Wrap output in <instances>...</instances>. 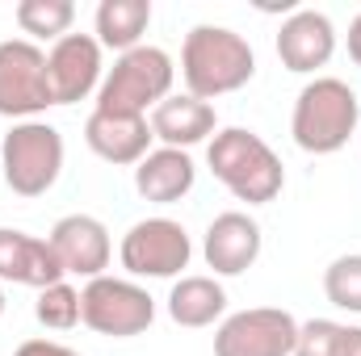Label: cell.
Returning a JSON list of instances; mask_svg holds the SVG:
<instances>
[{"mask_svg": "<svg viewBox=\"0 0 361 356\" xmlns=\"http://www.w3.org/2000/svg\"><path fill=\"white\" fill-rule=\"evenodd\" d=\"M47 239H51V248H55V256L63 265V276H85V281L105 276L114 243H109V231H105L101 218H92V214H63L51 227Z\"/></svg>", "mask_w": 361, "mask_h": 356, "instance_id": "obj_11", "label": "cell"}, {"mask_svg": "<svg viewBox=\"0 0 361 356\" xmlns=\"http://www.w3.org/2000/svg\"><path fill=\"white\" fill-rule=\"evenodd\" d=\"M257 76V55L244 34L227 25H193L180 42V80L189 96L214 101L240 92Z\"/></svg>", "mask_w": 361, "mask_h": 356, "instance_id": "obj_1", "label": "cell"}, {"mask_svg": "<svg viewBox=\"0 0 361 356\" xmlns=\"http://www.w3.org/2000/svg\"><path fill=\"white\" fill-rule=\"evenodd\" d=\"M227 310V289L219 276H180L169 289V319L177 327H210Z\"/></svg>", "mask_w": 361, "mask_h": 356, "instance_id": "obj_19", "label": "cell"}, {"mask_svg": "<svg viewBox=\"0 0 361 356\" xmlns=\"http://www.w3.org/2000/svg\"><path fill=\"white\" fill-rule=\"evenodd\" d=\"M324 293L336 310L361 314V252L353 256H336L324 268Z\"/></svg>", "mask_w": 361, "mask_h": 356, "instance_id": "obj_22", "label": "cell"}, {"mask_svg": "<svg viewBox=\"0 0 361 356\" xmlns=\"http://www.w3.org/2000/svg\"><path fill=\"white\" fill-rule=\"evenodd\" d=\"M349 59L361 68V13L349 21Z\"/></svg>", "mask_w": 361, "mask_h": 356, "instance_id": "obj_25", "label": "cell"}, {"mask_svg": "<svg viewBox=\"0 0 361 356\" xmlns=\"http://www.w3.org/2000/svg\"><path fill=\"white\" fill-rule=\"evenodd\" d=\"M206 164L235 201H248V205H269L286 184V168H281L277 151L244 126L214 130V139L206 147Z\"/></svg>", "mask_w": 361, "mask_h": 356, "instance_id": "obj_2", "label": "cell"}, {"mask_svg": "<svg viewBox=\"0 0 361 356\" xmlns=\"http://www.w3.org/2000/svg\"><path fill=\"white\" fill-rule=\"evenodd\" d=\"M357 139H361V130H357Z\"/></svg>", "mask_w": 361, "mask_h": 356, "instance_id": "obj_28", "label": "cell"}, {"mask_svg": "<svg viewBox=\"0 0 361 356\" xmlns=\"http://www.w3.org/2000/svg\"><path fill=\"white\" fill-rule=\"evenodd\" d=\"M34 319L51 331H72L80 323V289L68 285V281H55L47 289H38V302H34Z\"/></svg>", "mask_w": 361, "mask_h": 356, "instance_id": "obj_21", "label": "cell"}, {"mask_svg": "<svg viewBox=\"0 0 361 356\" xmlns=\"http://www.w3.org/2000/svg\"><path fill=\"white\" fill-rule=\"evenodd\" d=\"M0 319H4V285H0Z\"/></svg>", "mask_w": 361, "mask_h": 356, "instance_id": "obj_27", "label": "cell"}, {"mask_svg": "<svg viewBox=\"0 0 361 356\" xmlns=\"http://www.w3.org/2000/svg\"><path fill=\"white\" fill-rule=\"evenodd\" d=\"M361 130V101L341 76H315L294 96L290 134L307 155H336Z\"/></svg>", "mask_w": 361, "mask_h": 356, "instance_id": "obj_3", "label": "cell"}, {"mask_svg": "<svg viewBox=\"0 0 361 356\" xmlns=\"http://www.w3.org/2000/svg\"><path fill=\"white\" fill-rule=\"evenodd\" d=\"M13 17H17L21 34H30V38H47V42H59V38L72 34L76 4H72V0H21Z\"/></svg>", "mask_w": 361, "mask_h": 356, "instance_id": "obj_20", "label": "cell"}, {"mask_svg": "<svg viewBox=\"0 0 361 356\" xmlns=\"http://www.w3.org/2000/svg\"><path fill=\"white\" fill-rule=\"evenodd\" d=\"M294 356H345V323H336V319L298 323Z\"/></svg>", "mask_w": 361, "mask_h": 356, "instance_id": "obj_23", "label": "cell"}, {"mask_svg": "<svg viewBox=\"0 0 361 356\" xmlns=\"http://www.w3.org/2000/svg\"><path fill=\"white\" fill-rule=\"evenodd\" d=\"M147 122H152V134L160 139V147H177V151H189V147L214 139V126H219L214 105L210 101H197L189 92L160 101Z\"/></svg>", "mask_w": 361, "mask_h": 356, "instance_id": "obj_16", "label": "cell"}, {"mask_svg": "<svg viewBox=\"0 0 361 356\" xmlns=\"http://www.w3.org/2000/svg\"><path fill=\"white\" fill-rule=\"evenodd\" d=\"M261 222L244 210H227L206 227L202 256L214 268V276H240L261 260Z\"/></svg>", "mask_w": 361, "mask_h": 356, "instance_id": "obj_13", "label": "cell"}, {"mask_svg": "<svg viewBox=\"0 0 361 356\" xmlns=\"http://www.w3.org/2000/svg\"><path fill=\"white\" fill-rule=\"evenodd\" d=\"M152 25V0H101L92 17V38L101 51H135L143 46V34Z\"/></svg>", "mask_w": 361, "mask_h": 356, "instance_id": "obj_18", "label": "cell"}, {"mask_svg": "<svg viewBox=\"0 0 361 356\" xmlns=\"http://www.w3.org/2000/svg\"><path fill=\"white\" fill-rule=\"evenodd\" d=\"M55 105L47 80V51L30 38L0 42V117L34 122Z\"/></svg>", "mask_w": 361, "mask_h": 356, "instance_id": "obj_8", "label": "cell"}, {"mask_svg": "<svg viewBox=\"0 0 361 356\" xmlns=\"http://www.w3.org/2000/svg\"><path fill=\"white\" fill-rule=\"evenodd\" d=\"M173 80H177V68H173L169 51L135 46V51L118 55L114 68L105 72V80L97 89V109L118 113V117H147V109H156L160 101L173 96Z\"/></svg>", "mask_w": 361, "mask_h": 356, "instance_id": "obj_4", "label": "cell"}, {"mask_svg": "<svg viewBox=\"0 0 361 356\" xmlns=\"http://www.w3.org/2000/svg\"><path fill=\"white\" fill-rule=\"evenodd\" d=\"M152 122L147 117H118V113H101L92 109L85 122V143L97 160L118 164V168H135L147 151H152Z\"/></svg>", "mask_w": 361, "mask_h": 356, "instance_id": "obj_15", "label": "cell"}, {"mask_svg": "<svg viewBox=\"0 0 361 356\" xmlns=\"http://www.w3.org/2000/svg\"><path fill=\"white\" fill-rule=\"evenodd\" d=\"M13 356H80V352L68 348V344H55V340H25Z\"/></svg>", "mask_w": 361, "mask_h": 356, "instance_id": "obj_24", "label": "cell"}, {"mask_svg": "<svg viewBox=\"0 0 361 356\" xmlns=\"http://www.w3.org/2000/svg\"><path fill=\"white\" fill-rule=\"evenodd\" d=\"M47 80L55 105H76L101 89L105 63H101V42L92 34H68L47 51Z\"/></svg>", "mask_w": 361, "mask_h": 356, "instance_id": "obj_10", "label": "cell"}, {"mask_svg": "<svg viewBox=\"0 0 361 356\" xmlns=\"http://www.w3.org/2000/svg\"><path fill=\"white\" fill-rule=\"evenodd\" d=\"M0 168L4 184L17 197H42L63 172V134L42 117L13 122V130L0 143Z\"/></svg>", "mask_w": 361, "mask_h": 356, "instance_id": "obj_5", "label": "cell"}, {"mask_svg": "<svg viewBox=\"0 0 361 356\" xmlns=\"http://www.w3.org/2000/svg\"><path fill=\"white\" fill-rule=\"evenodd\" d=\"M336 55V25L319 8H294L277 30V59L286 72L311 76Z\"/></svg>", "mask_w": 361, "mask_h": 356, "instance_id": "obj_12", "label": "cell"}, {"mask_svg": "<svg viewBox=\"0 0 361 356\" xmlns=\"http://www.w3.org/2000/svg\"><path fill=\"white\" fill-rule=\"evenodd\" d=\"M118 260L126 268V276H143V281H169V276H180V268H189L193 260V239L189 231L180 227L177 218H143L135 222L122 243H118Z\"/></svg>", "mask_w": 361, "mask_h": 356, "instance_id": "obj_7", "label": "cell"}, {"mask_svg": "<svg viewBox=\"0 0 361 356\" xmlns=\"http://www.w3.org/2000/svg\"><path fill=\"white\" fill-rule=\"evenodd\" d=\"M345 356H361V327L345 323Z\"/></svg>", "mask_w": 361, "mask_h": 356, "instance_id": "obj_26", "label": "cell"}, {"mask_svg": "<svg viewBox=\"0 0 361 356\" xmlns=\"http://www.w3.org/2000/svg\"><path fill=\"white\" fill-rule=\"evenodd\" d=\"M298 319L281 306L235 310L214 331V356H294Z\"/></svg>", "mask_w": 361, "mask_h": 356, "instance_id": "obj_9", "label": "cell"}, {"mask_svg": "<svg viewBox=\"0 0 361 356\" xmlns=\"http://www.w3.org/2000/svg\"><path fill=\"white\" fill-rule=\"evenodd\" d=\"M193 180H197V164L189 151H177V147H152L135 164V189L152 205H173L180 197H189Z\"/></svg>", "mask_w": 361, "mask_h": 356, "instance_id": "obj_17", "label": "cell"}, {"mask_svg": "<svg viewBox=\"0 0 361 356\" xmlns=\"http://www.w3.org/2000/svg\"><path fill=\"white\" fill-rule=\"evenodd\" d=\"M30 285V289H47L55 281H68L63 265L51 248V239H38L30 231L17 227H0V285Z\"/></svg>", "mask_w": 361, "mask_h": 356, "instance_id": "obj_14", "label": "cell"}, {"mask_svg": "<svg viewBox=\"0 0 361 356\" xmlns=\"http://www.w3.org/2000/svg\"><path fill=\"white\" fill-rule=\"evenodd\" d=\"M80 323L97 336L130 340V336H143L156 323V302L139 281L105 272V276H97L80 289Z\"/></svg>", "mask_w": 361, "mask_h": 356, "instance_id": "obj_6", "label": "cell"}]
</instances>
